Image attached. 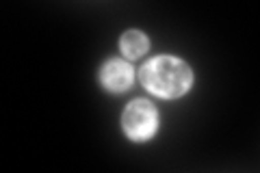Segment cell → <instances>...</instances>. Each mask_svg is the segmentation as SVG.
<instances>
[{
	"mask_svg": "<svg viewBox=\"0 0 260 173\" xmlns=\"http://www.w3.org/2000/svg\"><path fill=\"white\" fill-rule=\"evenodd\" d=\"M141 85L148 89L152 95L162 97V100H176L189 93L193 87V72L182 59L178 56H154L141 67L139 72Z\"/></svg>",
	"mask_w": 260,
	"mask_h": 173,
	"instance_id": "obj_1",
	"label": "cell"
},
{
	"mask_svg": "<svg viewBox=\"0 0 260 173\" xmlns=\"http://www.w3.org/2000/svg\"><path fill=\"white\" fill-rule=\"evenodd\" d=\"M119 48H121V54L133 61L150 50V41L141 30H126L119 39Z\"/></svg>",
	"mask_w": 260,
	"mask_h": 173,
	"instance_id": "obj_4",
	"label": "cell"
},
{
	"mask_svg": "<svg viewBox=\"0 0 260 173\" xmlns=\"http://www.w3.org/2000/svg\"><path fill=\"white\" fill-rule=\"evenodd\" d=\"M98 78H100V85L107 89V91L124 93L126 89L133 87L135 72H133V67H130L126 61H121V59H109L100 67Z\"/></svg>",
	"mask_w": 260,
	"mask_h": 173,
	"instance_id": "obj_3",
	"label": "cell"
},
{
	"mask_svg": "<svg viewBox=\"0 0 260 173\" xmlns=\"http://www.w3.org/2000/svg\"><path fill=\"white\" fill-rule=\"evenodd\" d=\"M121 128L133 141H150L158 130V113L150 100H135L121 115Z\"/></svg>",
	"mask_w": 260,
	"mask_h": 173,
	"instance_id": "obj_2",
	"label": "cell"
}]
</instances>
